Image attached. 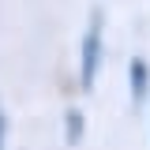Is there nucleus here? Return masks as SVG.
<instances>
[{"mask_svg": "<svg viewBox=\"0 0 150 150\" xmlns=\"http://www.w3.org/2000/svg\"><path fill=\"white\" fill-rule=\"evenodd\" d=\"M101 11L94 8L90 23H86V34H83V53H79V83L83 90H94V79H98V68H101V53H105V34H101Z\"/></svg>", "mask_w": 150, "mask_h": 150, "instance_id": "f257e3e1", "label": "nucleus"}, {"mask_svg": "<svg viewBox=\"0 0 150 150\" xmlns=\"http://www.w3.org/2000/svg\"><path fill=\"white\" fill-rule=\"evenodd\" d=\"M128 86H131V98H135V105H143L150 94V64L143 56H135L128 64Z\"/></svg>", "mask_w": 150, "mask_h": 150, "instance_id": "f03ea898", "label": "nucleus"}, {"mask_svg": "<svg viewBox=\"0 0 150 150\" xmlns=\"http://www.w3.org/2000/svg\"><path fill=\"white\" fill-rule=\"evenodd\" d=\"M64 139H68L71 146L83 139V112H79V109H68V112H64Z\"/></svg>", "mask_w": 150, "mask_h": 150, "instance_id": "7ed1b4c3", "label": "nucleus"}, {"mask_svg": "<svg viewBox=\"0 0 150 150\" xmlns=\"http://www.w3.org/2000/svg\"><path fill=\"white\" fill-rule=\"evenodd\" d=\"M0 150H8V112L0 105Z\"/></svg>", "mask_w": 150, "mask_h": 150, "instance_id": "20e7f679", "label": "nucleus"}]
</instances>
